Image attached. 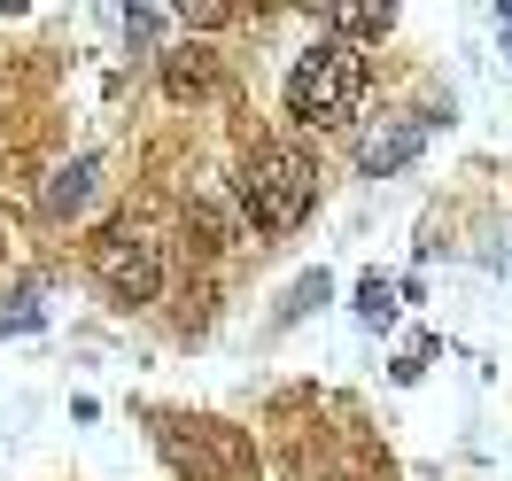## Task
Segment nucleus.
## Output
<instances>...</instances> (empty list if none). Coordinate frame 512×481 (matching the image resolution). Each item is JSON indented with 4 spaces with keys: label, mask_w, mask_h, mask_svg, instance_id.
<instances>
[{
    "label": "nucleus",
    "mask_w": 512,
    "mask_h": 481,
    "mask_svg": "<svg viewBox=\"0 0 512 481\" xmlns=\"http://www.w3.org/2000/svg\"><path fill=\"white\" fill-rule=\"evenodd\" d=\"M156 450L171 458V474L179 481H249L256 450L241 427H225V419H179L163 412L156 419Z\"/></svg>",
    "instance_id": "obj_3"
},
{
    "label": "nucleus",
    "mask_w": 512,
    "mask_h": 481,
    "mask_svg": "<svg viewBox=\"0 0 512 481\" xmlns=\"http://www.w3.org/2000/svg\"><path fill=\"white\" fill-rule=\"evenodd\" d=\"M365 101V47L350 39H319L303 47L288 70V117L295 125H350Z\"/></svg>",
    "instance_id": "obj_1"
},
{
    "label": "nucleus",
    "mask_w": 512,
    "mask_h": 481,
    "mask_svg": "<svg viewBox=\"0 0 512 481\" xmlns=\"http://www.w3.org/2000/svg\"><path fill=\"white\" fill-rule=\"evenodd\" d=\"M86 194H94V156H70L47 187H39V210L47 218H70V210H86Z\"/></svg>",
    "instance_id": "obj_7"
},
{
    "label": "nucleus",
    "mask_w": 512,
    "mask_h": 481,
    "mask_svg": "<svg viewBox=\"0 0 512 481\" xmlns=\"http://www.w3.org/2000/svg\"><path fill=\"white\" fill-rule=\"evenodd\" d=\"M427 125L435 117H396V125H381L365 148H357V171H373V179H388V171H404V163L419 156V140H427Z\"/></svg>",
    "instance_id": "obj_5"
},
{
    "label": "nucleus",
    "mask_w": 512,
    "mask_h": 481,
    "mask_svg": "<svg viewBox=\"0 0 512 481\" xmlns=\"http://www.w3.org/2000/svg\"><path fill=\"white\" fill-rule=\"evenodd\" d=\"M319 24H326L334 39H350V47H357V39H381L388 24H396V8H326Z\"/></svg>",
    "instance_id": "obj_8"
},
{
    "label": "nucleus",
    "mask_w": 512,
    "mask_h": 481,
    "mask_svg": "<svg viewBox=\"0 0 512 481\" xmlns=\"http://www.w3.org/2000/svg\"><path fill=\"white\" fill-rule=\"evenodd\" d=\"M210 86H218V55H210L202 39H187V47H171V55H163V94H171V101L210 94Z\"/></svg>",
    "instance_id": "obj_6"
},
{
    "label": "nucleus",
    "mask_w": 512,
    "mask_h": 481,
    "mask_svg": "<svg viewBox=\"0 0 512 481\" xmlns=\"http://www.w3.org/2000/svg\"><path fill=\"white\" fill-rule=\"evenodd\" d=\"M241 218L256 233H295V225L311 218V202H319V163L303 156V148H256L241 163Z\"/></svg>",
    "instance_id": "obj_2"
},
{
    "label": "nucleus",
    "mask_w": 512,
    "mask_h": 481,
    "mask_svg": "<svg viewBox=\"0 0 512 481\" xmlns=\"http://www.w3.org/2000/svg\"><path fill=\"white\" fill-rule=\"evenodd\" d=\"M357 319H365V326H388V319H396V303H388V280H381V272H365V280H357Z\"/></svg>",
    "instance_id": "obj_9"
},
{
    "label": "nucleus",
    "mask_w": 512,
    "mask_h": 481,
    "mask_svg": "<svg viewBox=\"0 0 512 481\" xmlns=\"http://www.w3.org/2000/svg\"><path fill=\"white\" fill-rule=\"evenodd\" d=\"M94 280L109 303H156L163 288V241H148L140 225H109L94 241Z\"/></svg>",
    "instance_id": "obj_4"
}]
</instances>
